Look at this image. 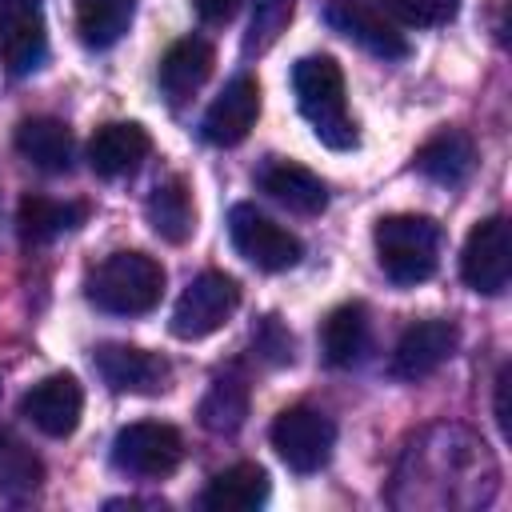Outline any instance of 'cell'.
Masks as SVG:
<instances>
[{
    "instance_id": "6da1fadb",
    "label": "cell",
    "mask_w": 512,
    "mask_h": 512,
    "mask_svg": "<svg viewBox=\"0 0 512 512\" xmlns=\"http://www.w3.org/2000/svg\"><path fill=\"white\" fill-rule=\"evenodd\" d=\"M496 488L500 468L488 444L460 424H432L416 432L400 452L388 500L396 508L472 512L492 504Z\"/></svg>"
},
{
    "instance_id": "7a4b0ae2",
    "label": "cell",
    "mask_w": 512,
    "mask_h": 512,
    "mask_svg": "<svg viewBox=\"0 0 512 512\" xmlns=\"http://www.w3.org/2000/svg\"><path fill=\"white\" fill-rule=\"evenodd\" d=\"M292 88L320 144L336 152H348L360 144L356 120L348 116V100H344V72L332 56H300L292 68Z\"/></svg>"
},
{
    "instance_id": "3957f363",
    "label": "cell",
    "mask_w": 512,
    "mask_h": 512,
    "mask_svg": "<svg viewBox=\"0 0 512 512\" xmlns=\"http://www.w3.org/2000/svg\"><path fill=\"white\" fill-rule=\"evenodd\" d=\"M84 292L100 312L144 316L164 296V268L144 252H112L88 272Z\"/></svg>"
},
{
    "instance_id": "277c9868",
    "label": "cell",
    "mask_w": 512,
    "mask_h": 512,
    "mask_svg": "<svg viewBox=\"0 0 512 512\" xmlns=\"http://www.w3.org/2000/svg\"><path fill=\"white\" fill-rule=\"evenodd\" d=\"M376 260L392 284H424L440 264V224L432 216L396 212L384 216L372 232Z\"/></svg>"
},
{
    "instance_id": "5b68a950",
    "label": "cell",
    "mask_w": 512,
    "mask_h": 512,
    "mask_svg": "<svg viewBox=\"0 0 512 512\" xmlns=\"http://www.w3.org/2000/svg\"><path fill=\"white\" fill-rule=\"evenodd\" d=\"M272 448L292 472H320L336 448V424L312 404H292L272 420Z\"/></svg>"
},
{
    "instance_id": "8992f818",
    "label": "cell",
    "mask_w": 512,
    "mask_h": 512,
    "mask_svg": "<svg viewBox=\"0 0 512 512\" xmlns=\"http://www.w3.org/2000/svg\"><path fill=\"white\" fill-rule=\"evenodd\" d=\"M180 460H184V440L172 424H160V420H136L120 428L112 440V464L140 480L172 476Z\"/></svg>"
},
{
    "instance_id": "52a82bcc",
    "label": "cell",
    "mask_w": 512,
    "mask_h": 512,
    "mask_svg": "<svg viewBox=\"0 0 512 512\" xmlns=\"http://www.w3.org/2000/svg\"><path fill=\"white\" fill-rule=\"evenodd\" d=\"M236 304H240V288H236L232 276H224V272H200L180 292L168 328H172L176 340H204V336H212L216 328L228 324V316L236 312Z\"/></svg>"
},
{
    "instance_id": "ba28073f",
    "label": "cell",
    "mask_w": 512,
    "mask_h": 512,
    "mask_svg": "<svg viewBox=\"0 0 512 512\" xmlns=\"http://www.w3.org/2000/svg\"><path fill=\"white\" fill-rule=\"evenodd\" d=\"M228 236H232L236 252L248 264H256L260 272H288L304 256V244L288 228H280L276 220H268L264 212H256L252 204H232V212H228Z\"/></svg>"
},
{
    "instance_id": "9c48e42d",
    "label": "cell",
    "mask_w": 512,
    "mask_h": 512,
    "mask_svg": "<svg viewBox=\"0 0 512 512\" xmlns=\"http://www.w3.org/2000/svg\"><path fill=\"white\" fill-rule=\"evenodd\" d=\"M460 276H464V284L472 292H484V296H500L508 288V276H512V232H508L504 216H488L468 232L464 252H460Z\"/></svg>"
},
{
    "instance_id": "30bf717a",
    "label": "cell",
    "mask_w": 512,
    "mask_h": 512,
    "mask_svg": "<svg viewBox=\"0 0 512 512\" xmlns=\"http://www.w3.org/2000/svg\"><path fill=\"white\" fill-rule=\"evenodd\" d=\"M44 56V0H0V64L12 76H32Z\"/></svg>"
},
{
    "instance_id": "8fae6325",
    "label": "cell",
    "mask_w": 512,
    "mask_h": 512,
    "mask_svg": "<svg viewBox=\"0 0 512 512\" xmlns=\"http://www.w3.org/2000/svg\"><path fill=\"white\" fill-rule=\"evenodd\" d=\"M96 372L100 380L112 388V392H132V396H156L168 388L172 380V368L160 352H148V348H136V344H100L96 348Z\"/></svg>"
},
{
    "instance_id": "7c38bea8",
    "label": "cell",
    "mask_w": 512,
    "mask_h": 512,
    "mask_svg": "<svg viewBox=\"0 0 512 512\" xmlns=\"http://www.w3.org/2000/svg\"><path fill=\"white\" fill-rule=\"evenodd\" d=\"M324 20H328L332 32L356 40L360 48H368V52L380 56V60H404V56H408L404 32H400L384 12H376V8L364 4V0H328V4H324Z\"/></svg>"
},
{
    "instance_id": "4fadbf2b",
    "label": "cell",
    "mask_w": 512,
    "mask_h": 512,
    "mask_svg": "<svg viewBox=\"0 0 512 512\" xmlns=\"http://www.w3.org/2000/svg\"><path fill=\"white\" fill-rule=\"evenodd\" d=\"M20 412L32 420V428H40L52 440H64L76 432L80 412H84V388L76 384V376L56 372L44 376L40 384H32L20 400Z\"/></svg>"
},
{
    "instance_id": "5bb4252c",
    "label": "cell",
    "mask_w": 512,
    "mask_h": 512,
    "mask_svg": "<svg viewBox=\"0 0 512 512\" xmlns=\"http://www.w3.org/2000/svg\"><path fill=\"white\" fill-rule=\"evenodd\" d=\"M456 344H460V332H456L452 320H420L396 340L388 368H392L396 380H412L416 384V380L432 376L444 360H452Z\"/></svg>"
},
{
    "instance_id": "9a60e30c",
    "label": "cell",
    "mask_w": 512,
    "mask_h": 512,
    "mask_svg": "<svg viewBox=\"0 0 512 512\" xmlns=\"http://www.w3.org/2000/svg\"><path fill=\"white\" fill-rule=\"evenodd\" d=\"M256 116H260V84L252 76H236L208 104V112L200 120V136L208 144H216V148H232V144H240L252 132Z\"/></svg>"
},
{
    "instance_id": "2e32d148",
    "label": "cell",
    "mask_w": 512,
    "mask_h": 512,
    "mask_svg": "<svg viewBox=\"0 0 512 512\" xmlns=\"http://www.w3.org/2000/svg\"><path fill=\"white\" fill-rule=\"evenodd\" d=\"M256 184L260 192H268L276 204H284L288 212H300V216H320L328 208V188L316 172H308L304 164L296 160H280V156H268L260 168H256Z\"/></svg>"
},
{
    "instance_id": "e0dca14e",
    "label": "cell",
    "mask_w": 512,
    "mask_h": 512,
    "mask_svg": "<svg viewBox=\"0 0 512 512\" xmlns=\"http://www.w3.org/2000/svg\"><path fill=\"white\" fill-rule=\"evenodd\" d=\"M152 140L140 124L132 120H112V124H100L88 140V164L96 176L104 180H116V176H128L144 164Z\"/></svg>"
},
{
    "instance_id": "ac0fdd59",
    "label": "cell",
    "mask_w": 512,
    "mask_h": 512,
    "mask_svg": "<svg viewBox=\"0 0 512 512\" xmlns=\"http://www.w3.org/2000/svg\"><path fill=\"white\" fill-rule=\"evenodd\" d=\"M212 64H216V52H212L208 40H200V36L176 40L160 60V92H164V100L172 108L192 100V92H200L204 80L212 76Z\"/></svg>"
},
{
    "instance_id": "d6986e66",
    "label": "cell",
    "mask_w": 512,
    "mask_h": 512,
    "mask_svg": "<svg viewBox=\"0 0 512 512\" xmlns=\"http://www.w3.org/2000/svg\"><path fill=\"white\" fill-rule=\"evenodd\" d=\"M84 216H88V204H80V200L24 196L20 208H16V232H20V244L40 248V244H52L56 236L80 228Z\"/></svg>"
},
{
    "instance_id": "ffe728a7",
    "label": "cell",
    "mask_w": 512,
    "mask_h": 512,
    "mask_svg": "<svg viewBox=\"0 0 512 512\" xmlns=\"http://www.w3.org/2000/svg\"><path fill=\"white\" fill-rule=\"evenodd\" d=\"M16 152L40 172L72 168V132L56 116H28L16 124Z\"/></svg>"
},
{
    "instance_id": "44dd1931",
    "label": "cell",
    "mask_w": 512,
    "mask_h": 512,
    "mask_svg": "<svg viewBox=\"0 0 512 512\" xmlns=\"http://www.w3.org/2000/svg\"><path fill=\"white\" fill-rule=\"evenodd\" d=\"M368 340H372V328H368V308L364 304H340L328 312L324 328H320V352H324V364L328 368H352L364 360L368 352Z\"/></svg>"
},
{
    "instance_id": "7402d4cb",
    "label": "cell",
    "mask_w": 512,
    "mask_h": 512,
    "mask_svg": "<svg viewBox=\"0 0 512 512\" xmlns=\"http://www.w3.org/2000/svg\"><path fill=\"white\" fill-rule=\"evenodd\" d=\"M264 500H268V472L260 464H232L216 472L200 492V508L208 512H252Z\"/></svg>"
},
{
    "instance_id": "603a6c76",
    "label": "cell",
    "mask_w": 512,
    "mask_h": 512,
    "mask_svg": "<svg viewBox=\"0 0 512 512\" xmlns=\"http://www.w3.org/2000/svg\"><path fill=\"white\" fill-rule=\"evenodd\" d=\"M416 168L428 176V180H436V184H464L468 176H472V168H476V148H472V140L460 132V128H444V132H436L420 152H416Z\"/></svg>"
},
{
    "instance_id": "cb8c5ba5",
    "label": "cell",
    "mask_w": 512,
    "mask_h": 512,
    "mask_svg": "<svg viewBox=\"0 0 512 512\" xmlns=\"http://www.w3.org/2000/svg\"><path fill=\"white\" fill-rule=\"evenodd\" d=\"M144 212H148V224H152V232H156L160 240H168V244H184V240L192 236L196 208H192V192H188V184H184L180 176L160 180V184L152 188Z\"/></svg>"
},
{
    "instance_id": "d4e9b609",
    "label": "cell",
    "mask_w": 512,
    "mask_h": 512,
    "mask_svg": "<svg viewBox=\"0 0 512 512\" xmlns=\"http://www.w3.org/2000/svg\"><path fill=\"white\" fill-rule=\"evenodd\" d=\"M196 416H200V424H204L208 432H216V436L236 432V428L244 424V416H248V384H244L236 372L216 376V380L208 384V392H204Z\"/></svg>"
},
{
    "instance_id": "484cf974",
    "label": "cell",
    "mask_w": 512,
    "mask_h": 512,
    "mask_svg": "<svg viewBox=\"0 0 512 512\" xmlns=\"http://www.w3.org/2000/svg\"><path fill=\"white\" fill-rule=\"evenodd\" d=\"M136 0H76V32L88 48H112L132 24Z\"/></svg>"
},
{
    "instance_id": "4316f807",
    "label": "cell",
    "mask_w": 512,
    "mask_h": 512,
    "mask_svg": "<svg viewBox=\"0 0 512 512\" xmlns=\"http://www.w3.org/2000/svg\"><path fill=\"white\" fill-rule=\"evenodd\" d=\"M44 480L40 456L16 436L0 428V496L4 500H28Z\"/></svg>"
},
{
    "instance_id": "83f0119b",
    "label": "cell",
    "mask_w": 512,
    "mask_h": 512,
    "mask_svg": "<svg viewBox=\"0 0 512 512\" xmlns=\"http://www.w3.org/2000/svg\"><path fill=\"white\" fill-rule=\"evenodd\" d=\"M292 16H296V0H256L244 36V56H264L288 32Z\"/></svg>"
},
{
    "instance_id": "f1b7e54d",
    "label": "cell",
    "mask_w": 512,
    "mask_h": 512,
    "mask_svg": "<svg viewBox=\"0 0 512 512\" xmlns=\"http://www.w3.org/2000/svg\"><path fill=\"white\" fill-rule=\"evenodd\" d=\"M388 12L408 28H436L460 12V0H388Z\"/></svg>"
},
{
    "instance_id": "f546056e",
    "label": "cell",
    "mask_w": 512,
    "mask_h": 512,
    "mask_svg": "<svg viewBox=\"0 0 512 512\" xmlns=\"http://www.w3.org/2000/svg\"><path fill=\"white\" fill-rule=\"evenodd\" d=\"M252 344H256V352L268 360V364H292L296 360V340H292V332L280 324V316H264V320H256V328H252Z\"/></svg>"
},
{
    "instance_id": "4dcf8cb0",
    "label": "cell",
    "mask_w": 512,
    "mask_h": 512,
    "mask_svg": "<svg viewBox=\"0 0 512 512\" xmlns=\"http://www.w3.org/2000/svg\"><path fill=\"white\" fill-rule=\"evenodd\" d=\"M192 4H196V16L204 24H228L240 8V0H192Z\"/></svg>"
},
{
    "instance_id": "1f68e13d",
    "label": "cell",
    "mask_w": 512,
    "mask_h": 512,
    "mask_svg": "<svg viewBox=\"0 0 512 512\" xmlns=\"http://www.w3.org/2000/svg\"><path fill=\"white\" fill-rule=\"evenodd\" d=\"M508 384H512V368L504 364L500 376H496V424L504 436H512V424H508Z\"/></svg>"
}]
</instances>
